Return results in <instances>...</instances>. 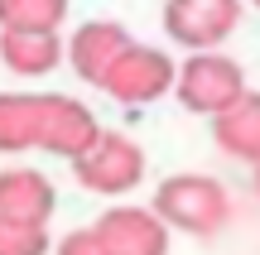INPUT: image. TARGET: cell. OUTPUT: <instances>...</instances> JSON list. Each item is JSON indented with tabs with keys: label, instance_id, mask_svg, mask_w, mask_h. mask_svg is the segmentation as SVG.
<instances>
[{
	"label": "cell",
	"instance_id": "8992f818",
	"mask_svg": "<svg viewBox=\"0 0 260 255\" xmlns=\"http://www.w3.org/2000/svg\"><path fill=\"white\" fill-rule=\"evenodd\" d=\"M96 140H102V125H96V116L87 111L82 101H73V96H63V92L39 96V150L77 164Z\"/></svg>",
	"mask_w": 260,
	"mask_h": 255
},
{
	"label": "cell",
	"instance_id": "3957f363",
	"mask_svg": "<svg viewBox=\"0 0 260 255\" xmlns=\"http://www.w3.org/2000/svg\"><path fill=\"white\" fill-rule=\"evenodd\" d=\"M241 24V0H164V29L188 53H222Z\"/></svg>",
	"mask_w": 260,
	"mask_h": 255
},
{
	"label": "cell",
	"instance_id": "2e32d148",
	"mask_svg": "<svg viewBox=\"0 0 260 255\" xmlns=\"http://www.w3.org/2000/svg\"><path fill=\"white\" fill-rule=\"evenodd\" d=\"M255 193H260V169H255Z\"/></svg>",
	"mask_w": 260,
	"mask_h": 255
},
{
	"label": "cell",
	"instance_id": "6da1fadb",
	"mask_svg": "<svg viewBox=\"0 0 260 255\" xmlns=\"http://www.w3.org/2000/svg\"><path fill=\"white\" fill-rule=\"evenodd\" d=\"M154 212L169 222V231L188 236H217L232 217V198L207 173H169L154 188Z\"/></svg>",
	"mask_w": 260,
	"mask_h": 255
},
{
	"label": "cell",
	"instance_id": "e0dca14e",
	"mask_svg": "<svg viewBox=\"0 0 260 255\" xmlns=\"http://www.w3.org/2000/svg\"><path fill=\"white\" fill-rule=\"evenodd\" d=\"M251 5H255V10H260V0H251Z\"/></svg>",
	"mask_w": 260,
	"mask_h": 255
},
{
	"label": "cell",
	"instance_id": "52a82bcc",
	"mask_svg": "<svg viewBox=\"0 0 260 255\" xmlns=\"http://www.w3.org/2000/svg\"><path fill=\"white\" fill-rule=\"evenodd\" d=\"M106 255H169V222L154 207H111L96 217Z\"/></svg>",
	"mask_w": 260,
	"mask_h": 255
},
{
	"label": "cell",
	"instance_id": "9a60e30c",
	"mask_svg": "<svg viewBox=\"0 0 260 255\" xmlns=\"http://www.w3.org/2000/svg\"><path fill=\"white\" fill-rule=\"evenodd\" d=\"M53 255H106V246H102V236H96V227H87V231H68Z\"/></svg>",
	"mask_w": 260,
	"mask_h": 255
},
{
	"label": "cell",
	"instance_id": "5b68a950",
	"mask_svg": "<svg viewBox=\"0 0 260 255\" xmlns=\"http://www.w3.org/2000/svg\"><path fill=\"white\" fill-rule=\"evenodd\" d=\"M178 87V63L164 53V48H149V44H130L116 67L106 72L102 92L111 101H125V106H145V101H159L164 92Z\"/></svg>",
	"mask_w": 260,
	"mask_h": 255
},
{
	"label": "cell",
	"instance_id": "ba28073f",
	"mask_svg": "<svg viewBox=\"0 0 260 255\" xmlns=\"http://www.w3.org/2000/svg\"><path fill=\"white\" fill-rule=\"evenodd\" d=\"M130 44H135V39H130V29L121 19H87V24H77V34L68 39V63H73V72L82 77V82L102 87L106 72L116 67V58H121Z\"/></svg>",
	"mask_w": 260,
	"mask_h": 255
},
{
	"label": "cell",
	"instance_id": "8fae6325",
	"mask_svg": "<svg viewBox=\"0 0 260 255\" xmlns=\"http://www.w3.org/2000/svg\"><path fill=\"white\" fill-rule=\"evenodd\" d=\"M63 39L58 34H29V29H0V58L15 77H44L63 63Z\"/></svg>",
	"mask_w": 260,
	"mask_h": 255
},
{
	"label": "cell",
	"instance_id": "30bf717a",
	"mask_svg": "<svg viewBox=\"0 0 260 255\" xmlns=\"http://www.w3.org/2000/svg\"><path fill=\"white\" fill-rule=\"evenodd\" d=\"M212 140H217L222 154L260 169V92H246L226 116H217L212 121Z\"/></svg>",
	"mask_w": 260,
	"mask_h": 255
},
{
	"label": "cell",
	"instance_id": "4fadbf2b",
	"mask_svg": "<svg viewBox=\"0 0 260 255\" xmlns=\"http://www.w3.org/2000/svg\"><path fill=\"white\" fill-rule=\"evenodd\" d=\"M63 19H68V0H0V29L58 34Z\"/></svg>",
	"mask_w": 260,
	"mask_h": 255
},
{
	"label": "cell",
	"instance_id": "7a4b0ae2",
	"mask_svg": "<svg viewBox=\"0 0 260 255\" xmlns=\"http://www.w3.org/2000/svg\"><path fill=\"white\" fill-rule=\"evenodd\" d=\"M246 92H251V87H246L241 63L226 58V53H188V63H178L174 96H178V106L193 111V116H212L217 121V116H226Z\"/></svg>",
	"mask_w": 260,
	"mask_h": 255
},
{
	"label": "cell",
	"instance_id": "7c38bea8",
	"mask_svg": "<svg viewBox=\"0 0 260 255\" xmlns=\"http://www.w3.org/2000/svg\"><path fill=\"white\" fill-rule=\"evenodd\" d=\"M0 150L19 154V150H39V96H0Z\"/></svg>",
	"mask_w": 260,
	"mask_h": 255
},
{
	"label": "cell",
	"instance_id": "5bb4252c",
	"mask_svg": "<svg viewBox=\"0 0 260 255\" xmlns=\"http://www.w3.org/2000/svg\"><path fill=\"white\" fill-rule=\"evenodd\" d=\"M48 227H0V255H48Z\"/></svg>",
	"mask_w": 260,
	"mask_h": 255
},
{
	"label": "cell",
	"instance_id": "277c9868",
	"mask_svg": "<svg viewBox=\"0 0 260 255\" xmlns=\"http://www.w3.org/2000/svg\"><path fill=\"white\" fill-rule=\"evenodd\" d=\"M73 173H77V183L87 193L121 198V193L140 188V178H145V150L121 130H102V140L73 164Z\"/></svg>",
	"mask_w": 260,
	"mask_h": 255
},
{
	"label": "cell",
	"instance_id": "9c48e42d",
	"mask_svg": "<svg viewBox=\"0 0 260 255\" xmlns=\"http://www.w3.org/2000/svg\"><path fill=\"white\" fill-rule=\"evenodd\" d=\"M53 207H58V193L39 169L0 173V227H48Z\"/></svg>",
	"mask_w": 260,
	"mask_h": 255
}]
</instances>
